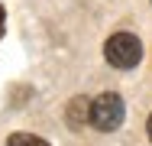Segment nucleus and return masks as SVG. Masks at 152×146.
<instances>
[{
    "instance_id": "obj_1",
    "label": "nucleus",
    "mask_w": 152,
    "mask_h": 146,
    "mask_svg": "<svg viewBox=\"0 0 152 146\" xmlns=\"http://www.w3.org/2000/svg\"><path fill=\"white\" fill-rule=\"evenodd\" d=\"M123 114H126V107H123V97L117 91H104V94H97L91 101V120L97 130H104V133H110V130H117L123 123Z\"/></svg>"
},
{
    "instance_id": "obj_2",
    "label": "nucleus",
    "mask_w": 152,
    "mask_h": 146,
    "mask_svg": "<svg viewBox=\"0 0 152 146\" xmlns=\"http://www.w3.org/2000/svg\"><path fill=\"white\" fill-rule=\"evenodd\" d=\"M104 55L107 62L113 65V68H136L139 65V58H142V46H139V39L133 36V32H113L110 39H107V46H104Z\"/></svg>"
},
{
    "instance_id": "obj_3",
    "label": "nucleus",
    "mask_w": 152,
    "mask_h": 146,
    "mask_svg": "<svg viewBox=\"0 0 152 146\" xmlns=\"http://www.w3.org/2000/svg\"><path fill=\"white\" fill-rule=\"evenodd\" d=\"M88 114H91V101H88V97H75V101H68V107H65L68 127H75V130L88 123Z\"/></svg>"
},
{
    "instance_id": "obj_4",
    "label": "nucleus",
    "mask_w": 152,
    "mask_h": 146,
    "mask_svg": "<svg viewBox=\"0 0 152 146\" xmlns=\"http://www.w3.org/2000/svg\"><path fill=\"white\" fill-rule=\"evenodd\" d=\"M7 146H49V143L42 136H36V133H13L7 140Z\"/></svg>"
},
{
    "instance_id": "obj_5",
    "label": "nucleus",
    "mask_w": 152,
    "mask_h": 146,
    "mask_svg": "<svg viewBox=\"0 0 152 146\" xmlns=\"http://www.w3.org/2000/svg\"><path fill=\"white\" fill-rule=\"evenodd\" d=\"M3 29H7V16H3V7H0V39H3Z\"/></svg>"
},
{
    "instance_id": "obj_6",
    "label": "nucleus",
    "mask_w": 152,
    "mask_h": 146,
    "mask_svg": "<svg viewBox=\"0 0 152 146\" xmlns=\"http://www.w3.org/2000/svg\"><path fill=\"white\" fill-rule=\"evenodd\" d=\"M146 130H149V140H152V117H149V127H146Z\"/></svg>"
}]
</instances>
